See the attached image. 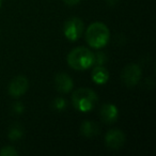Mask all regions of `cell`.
<instances>
[{
  "label": "cell",
  "instance_id": "19",
  "mask_svg": "<svg viewBox=\"0 0 156 156\" xmlns=\"http://www.w3.org/2000/svg\"><path fill=\"white\" fill-rule=\"evenodd\" d=\"M1 3H2V0H0V7H1Z\"/></svg>",
  "mask_w": 156,
  "mask_h": 156
},
{
  "label": "cell",
  "instance_id": "10",
  "mask_svg": "<svg viewBox=\"0 0 156 156\" xmlns=\"http://www.w3.org/2000/svg\"><path fill=\"white\" fill-rule=\"evenodd\" d=\"M91 77L95 83H98V85H104L109 79V72L103 65H96L92 69Z\"/></svg>",
  "mask_w": 156,
  "mask_h": 156
},
{
  "label": "cell",
  "instance_id": "6",
  "mask_svg": "<svg viewBox=\"0 0 156 156\" xmlns=\"http://www.w3.org/2000/svg\"><path fill=\"white\" fill-rule=\"evenodd\" d=\"M28 88H29V81L26 76L18 75L15 76L10 81L9 86H8V93L13 98H18L28 91Z\"/></svg>",
  "mask_w": 156,
  "mask_h": 156
},
{
  "label": "cell",
  "instance_id": "16",
  "mask_svg": "<svg viewBox=\"0 0 156 156\" xmlns=\"http://www.w3.org/2000/svg\"><path fill=\"white\" fill-rule=\"evenodd\" d=\"M12 110H13V112L20 115L24 111V106H23L22 103H14L13 106H12Z\"/></svg>",
  "mask_w": 156,
  "mask_h": 156
},
{
  "label": "cell",
  "instance_id": "15",
  "mask_svg": "<svg viewBox=\"0 0 156 156\" xmlns=\"http://www.w3.org/2000/svg\"><path fill=\"white\" fill-rule=\"evenodd\" d=\"M106 61V56H105L104 52H98L95 55V61H94V64L96 65H103Z\"/></svg>",
  "mask_w": 156,
  "mask_h": 156
},
{
  "label": "cell",
  "instance_id": "12",
  "mask_svg": "<svg viewBox=\"0 0 156 156\" xmlns=\"http://www.w3.org/2000/svg\"><path fill=\"white\" fill-rule=\"evenodd\" d=\"M23 137V128L18 124H14L10 127L9 130V138L12 141H16Z\"/></svg>",
  "mask_w": 156,
  "mask_h": 156
},
{
  "label": "cell",
  "instance_id": "5",
  "mask_svg": "<svg viewBox=\"0 0 156 156\" xmlns=\"http://www.w3.org/2000/svg\"><path fill=\"white\" fill-rule=\"evenodd\" d=\"M122 83L127 88H133L139 83L141 79V69L139 65L132 63L127 64L121 73Z\"/></svg>",
  "mask_w": 156,
  "mask_h": 156
},
{
  "label": "cell",
  "instance_id": "4",
  "mask_svg": "<svg viewBox=\"0 0 156 156\" xmlns=\"http://www.w3.org/2000/svg\"><path fill=\"white\" fill-rule=\"evenodd\" d=\"M85 30L83 22L78 17H72L65 22L63 26V33L69 41H77L83 35Z\"/></svg>",
  "mask_w": 156,
  "mask_h": 156
},
{
  "label": "cell",
  "instance_id": "13",
  "mask_svg": "<svg viewBox=\"0 0 156 156\" xmlns=\"http://www.w3.org/2000/svg\"><path fill=\"white\" fill-rule=\"evenodd\" d=\"M18 152L12 147H5L0 150V156H16Z\"/></svg>",
  "mask_w": 156,
  "mask_h": 156
},
{
  "label": "cell",
  "instance_id": "11",
  "mask_svg": "<svg viewBox=\"0 0 156 156\" xmlns=\"http://www.w3.org/2000/svg\"><path fill=\"white\" fill-rule=\"evenodd\" d=\"M98 125L93 121H83L80 126V133L86 138H92L98 134Z\"/></svg>",
  "mask_w": 156,
  "mask_h": 156
},
{
  "label": "cell",
  "instance_id": "9",
  "mask_svg": "<svg viewBox=\"0 0 156 156\" xmlns=\"http://www.w3.org/2000/svg\"><path fill=\"white\" fill-rule=\"evenodd\" d=\"M55 86L56 89L60 93H69L73 89V80H72L71 76H69L65 73H59L55 78Z\"/></svg>",
  "mask_w": 156,
  "mask_h": 156
},
{
  "label": "cell",
  "instance_id": "18",
  "mask_svg": "<svg viewBox=\"0 0 156 156\" xmlns=\"http://www.w3.org/2000/svg\"><path fill=\"white\" fill-rule=\"evenodd\" d=\"M118 1H119V0H107V2H108L109 5H117Z\"/></svg>",
  "mask_w": 156,
  "mask_h": 156
},
{
  "label": "cell",
  "instance_id": "1",
  "mask_svg": "<svg viewBox=\"0 0 156 156\" xmlns=\"http://www.w3.org/2000/svg\"><path fill=\"white\" fill-rule=\"evenodd\" d=\"M95 54L88 47L79 46L74 48L67 55V64L75 71H85L94 65Z\"/></svg>",
  "mask_w": 156,
  "mask_h": 156
},
{
  "label": "cell",
  "instance_id": "7",
  "mask_svg": "<svg viewBox=\"0 0 156 156\" xmlns=\"http://www.w3.org/2000/svg\"><path fill=\"white\" fill-rule=\"evenodd\" d=\"M125 142V135L120 129H110L106 133L105 144L110 150H119Z\"/></svg>",
  "mask_w": 156,
  "mask_h": 156
},
{
  "label": "cell",
  "instance_id": "3",
  "mask_svg": "<svg viewBox=\"0 0 156 156\" xmlns=\"http://www.w3.org/2000/svg\"><path fill=\"white\" fill-rule=\"evenodd\" d=\"M98 101V94L91 89L88 88H80L73 92L72 94V104L81 112H88L95 107Z\"/></svg>",
  "mask_w": 156,
  "mask_h": 156
},
{
  "label": "cell",
  "instance_id": "8",
  "mask_svg": "<svg viewBox=\"0 0 156 156\" xmlns=\"http://www.w3.org/2000/svg\"><path fill=\"white\" fill-rule=\"evenodd\" d=\"M100 115L103 122L107 124H112L118 120L119 111H118V108L115 105L108 103V104H104L101 107Z\"/></svg>",
  "mask_w": 156,
  "mask_h": 156
},
{
  "label": "cell",
  "instance_id": "17",
  "mask_svg": "<svg viewBox=\"0 0 156 156\" xmlns=\"http://www.w3.org/2000/svg\"><path fill=\"white\" fill-rule=\"evenodd\" d=\"M64 3L66 5H69V7H73V5H76L80 2V0H63Z\"/></svg>",
  "mask_w": 156,
  "mask_h": 156
},
{
  "label": "cell",
  "instance_id": "2",
  "mask_svg": "<svg viewBox=\"0 0 156 156\" xmlns=\"http://www.w3.org/2000/svg\"><path fill=\"white\" fill-rule=\"evenodd\" d=\"M86 41L91 47L100 49L108 44L110 32L108 27L100 22L91 24L86 30Z\"/></svg>",
  "mask_w": 156,
  "mask_h": 156
},
{
  "label": "cell",
  "instance_id": "14",
  "mask_svg": "<svg viewBox=\"0 0 156 156\" xmlns=\"http://www.w3.org/2000/svg\"><path fill=\"white\" fill-rule=\"evenodd\" d=\"M54 107L58 110H61V109H64L66 107V102H65L64 98H57L56 100L54 101Z\"/></svg>",
  "mask_w": 156,
  "mask_h": 156
}]
</instances>
